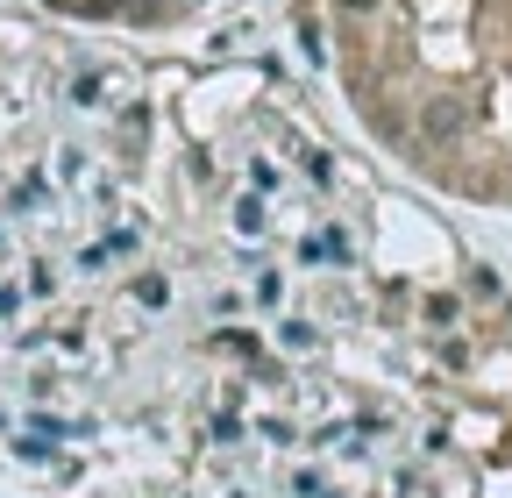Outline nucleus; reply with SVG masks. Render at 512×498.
Here are the masks:
<instances>
[{
  "mask_svg": "<svg viewBox=\"0 0 512 498\" xmlns=\"http://www.w3.org/2000/svg\"><path fill=\"white\" fill-rule=\"evenodd\" d=\"M328 65L406 178L512 207V0H328Z\"/></svg>",
  "mask_w": 512,
  "mask_h": 498,
  "instance_id": "obj_2",
  "label": "nucleus"
},
{
  "mask_svg": "<svg viewBox=\"0 0 512 498\" xmlns=\"http://www.w3.org/2000/svg\"><path fill=\"white\" fill-rule=\"evenodd\" d=\"M0 498H512V321L271 57L0 8Z\"/></svg>",
  "mask_w": 512,
  "mask_h": 498,
  "instance_id": "obj_1",
  "label": "nucleus"
},
{
  "mask_svg": "<svg viewBox=\"0 0 512 498\" xmlns=\"http://www.w3.org/2000/svg\"><path fill=\"white\" fill-rule=\"evenodd\" d=\"M36 15L64 22V29H86V36H121V43H150V36H178V29H200L242 0H29Z\"/></svg>",
  "mask_w": 512,
  "mask_h": 498,
  "instance_id": "obj_3",
  "label": "nucleus"
}]
</instances>
